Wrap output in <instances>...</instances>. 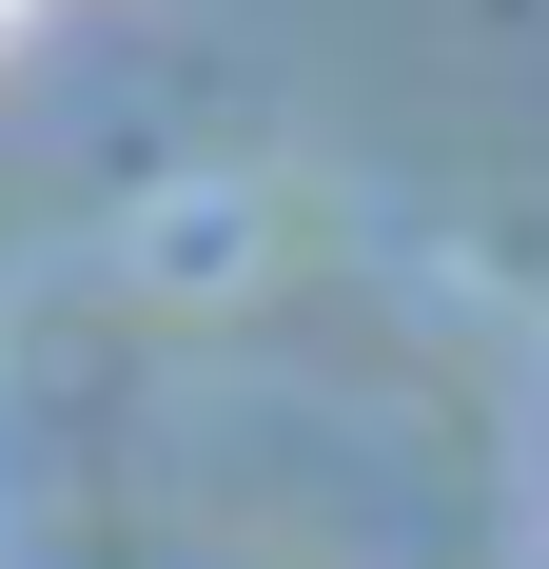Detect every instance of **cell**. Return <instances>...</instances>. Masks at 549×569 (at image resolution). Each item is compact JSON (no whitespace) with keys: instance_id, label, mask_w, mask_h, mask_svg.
<instances>
[{"instance_id":"6da1fadb","label":"cell","mask_w":549,"mask_h":569,"mask_svg":"<svg viewBox=\"0 0 549 569\" xmlns=\"http://www.w3.org/2000/svg\"><path fill=\"white\" fill-rule=\"evenodd\" d=\"M0 40H20V0H0Z\"/></svg>"}]
</instances>
